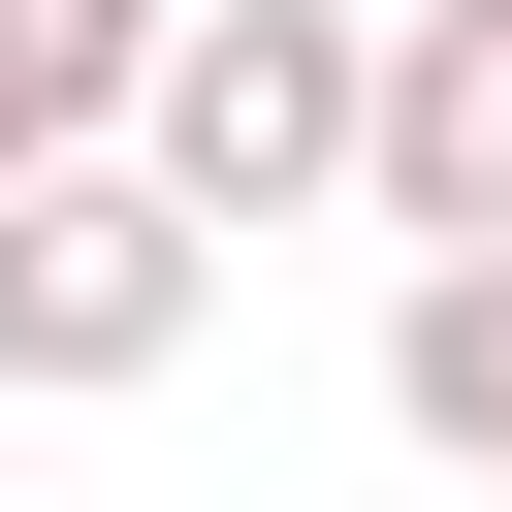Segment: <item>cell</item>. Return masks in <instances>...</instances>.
Segmentation results:
<instances>
[{"instance_id": "obj_5", "label": "cell", "mask_w": 512, "mask_h": 512, "mask_svg": "<svg viewBox=\"0 0 512 512\" xmlns=\"http://www.w3.org/2000/svg\"><path fill=\"white\" fill-rule=\"evenodd\" d=\"M128 64H160V0H0V160H96Z\"/></svg>"}, {"instance_id": "obj_1", "label": "cell", "mask_w": 512, "mask_h": 512, "mask_svg": "<svg viewBox=\"0 0 512 512\" xmlns=\"http://www.w3.org/2000/svg\"><path fill=\"white\" fill-rule=\"evenodd\" d=\"M352 128H384V32L352 0H160V64H128V160L256 256V224H320L352 192Z\"/></svg>"}, {"instance_id": "obj_2", "label": "cell", "mask_w": 512, "mask_h": 512, "mask_svg": "<svg viewBox=\"0 0 512 512\" xmlns=\"http://www.w3.org/2000/svg\"><path fill=\"white\" fill-rule=\"evenodd\" d=\"M192 320H224V224L160 160H0V384L32 416H128Z\"/></svg>"}, {"instance_id": "obj_4", "label": "cell", "mask_w": 512, "mask_h": 512, "mask_svg": "<svg viewBox=\"0 0 512 512\" xmlns=\"http://www.w3.org/2000/svg\"><path fill=\"white\" fill-rule=\"evenodd\" d=\"M384 416H416L448 480H512V256H416V288H384Z\"/></svg>"}, {"instance_id": "obj_3", "label": "cell", "mask_w": 512, "mask_h": 512, "mask_svg": "<svg viewBox=\"0 0 512 512\" xmlns=\"http://www.w3.org/2000/svg\"><path fill=\"white\" fill-rule=\"evenodd\" d=\"M352 192H384V256H512V0H384Z\"/></svg>"}]
</instances>
